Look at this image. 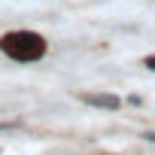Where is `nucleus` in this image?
I'll return each mask as SVG.
<instances>
[{
	"instance_id": "obj_1",
	"label": "nucleus",
	"mask_w": 155,
	"mask_h": 155,
	"mask_svg": "<svg viewBox=\"0 0 155 155\" xmlns=\"http://www.w3.org/2000/svg\"><path fill=\"white\" fill-rule=\"evenodd\" d=\"M46 40L34 31H9L0 37V52L6 58L18 61V64H31V61H40L46 55Z\"/></svg>"
},
{
	"instance_id": "obj_2",
	"label": "nucleus",
	"mask_w": 155,
	"mask_h": 155,
	"mask_svg": "<svg viewBox=\"0 0 155 155\" xmlns=\"http://www.w3.org/2000/svg\"><path fill=\"white\" fill-rule=\"evenodd\" d=\"M79 101L88 104V107H94V110H119L122 107V101L116 94H107V91H82Z\"/></svg>"
},
{
	"instance_id": "obj_3",
	"label": "nucleus",
	"mask_w": 155,
	"mask_h": 155,
	"mask_svg": "<svg viewBox=\"0 0 155 155\" xmlns=\"http://www.w3.org/2000/svg\"><path fill=\"white\" fill-rule=\"evenodd\" d=\"M143 64H146L149 70H155V55H146V58H143Z\"/></svg>"
},
{
	"instance_id": "obj_4",
	"label": "nucleus",
	"mask_w": 155,
	"mask_h": 155,
	"mask_svg": "<svg viewBox=\"0 0 155 155\" xmlns=\"http://www.w3.org/2000/svg\"><path fill=\"white\" fill-rule=\"evenodd\" d=\"M143 140H149V143H155V131H146V134H143Z\"/></svg>"
}]
</instances>
